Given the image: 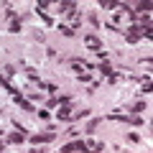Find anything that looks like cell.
Returning a JSON list of instances; mask_svg holds the SVG:
<instances>
[{
  "label": "cell",
  "mask_w": 153,
  "mask_h": 153,
  "mask_svg": "<svg viewBox=\"0 0 153 153\" xmlns=\"http://www.w3.org/2000/svg\"><path fill=\"white\" fill-rule=\"evenodd\" d=\"M84 46H87L89 51H94V54H97V51H102V41H100L94 33H87V36H84Z\"/></svg>",
  "instance_id": "1"
},
{
  "label": "cell",
  "mask_w": 153,
  "mask_h": 153,
  "mask_svg": "<svg viewBox=\"0 0 153 153\" xmlns=\"http://www.w3.org/2000/svg\"><path fill=\"white\" fill-rule=\"evenodd\" d=\"M74 151L87 153V143L84 140H71V143H66V146H61V153H74Z\"/></svg>",
  "instance_id": "2"
},
{
  "label": "cell",
  "mask_w": 153,
  "mask_h": 153,
  "mask_svg": "<svg viewBox=\"0 0 153 153\" xmlns=\"http://www.w3.org/2000/svg\"><path fill=\"white\" fill-rule=\"evenodd\" d=\"M123 36H125L128 44H138L140 41V26H130L128 31H123Z\"/></svg>",
  "instance_id": "3"
},
{
  "label": "cell",
  "mask_w": 153,
  "mask_h": 153,
  "mask_svg": "<svg viewBox=\"0 0 153 153\" xmlns=\"http://www.w3.org/2000/svg\"><path fill=\"white\" fill-rule=\"evenodd\" d=\"M97 69L102 71V76H107L110 82H117V76H120L123 71H125V69H123V71H115V69H112V66H110V64H100Z\"/></svg>",
  "instance_id": "4"
},
{
  "label": "cell",
  "mask_w": 153,
  "mask_h": 153,
  "mask_svg": "<svg viewBox=\"0 0 153 153\" xmlns=\"http://www.w3.org/2000/svg\"><path fill=\"white\" fill-rule=\"evenodd\" d=\"M71 107L69 105H59V110H56V117H59V123H69L71 120Z\"/></svg>",
  "instance_id": "5"
},
{
  "label": "cell",
  "mask_w": 153,
  "mask_h": 153,
  "mask_svg": "<svg viewBox=\"0 0 153 153\" xmlns=\"http://www.w3.org/2000/svg\"><path fill=\"white\" fill-rule=\"evenodd\" d=\"M56 138V133L46 130V133H38V135H31V143H51Z\"/></svg>",
  "instance_id": "6"
},
{
  "label": "cell",
  "mask_w": 153,
  "mask_h": 153,
  "mask_svg": "<svg viewBox=\"0 0 153 153\" xmlns=\"http://www.w3.org/2000/svg\"><path fill=\"white\" fill-rule=\"evenodd\" d=\"M59 10L66 13V16H74V13H76V3H71V0H61V3H59Z\"/></svg>",
  "instance_id": "7"
},
{
  "label": "cell",
  "mask_w": 153,
  "mask_h": 153,
  "mask_svg": "<svg viewBox=\"0 0 153 153\" xmlns=\"http://www.w3.org/2000/svg\"><path fill=\"white\" fill-rule=\"evenodd\" d=\"M13 102H16L18 107H21V110H26V112H33V105L28 102L26 97H21V94H16V97H13Z\"/></svg>",
  "instance_id": "8"
},
{
  "label": "cell",
  "mask_w": 153,
  "mask_h": 153,
  "mask_svg": "<svg viewBox=\"0 0 153 153\" xmlns=\"http://www.w3.org/2000/svg\"><path fill=\"white\" fill-rule=\"evenodd\" d=\"M84 143H87V153H100L105 148L102 140H84Z\"/></svg>",
  "instance_id": "9"
},
{
  "label": "cell",
  "mask_w": 153,
  "mask_h": 153,
  "mask_svg": "<svg viewBox=\"0 0 153 153\" xmlns=\"http://www.w3.org/2000/svg\"><path fill=\"white\" fill-rule=\"evenodd\" d=\"M26 140V130H16V133H10V135H8V143H23Z\"/></svg>",
  "instance_id": "10"
},
{
  "label": "cell",
  "mask_w": 153,
  "mask_h": 153,
  "mask_svg": "<svg viewBox=\"0 0 153 153\" xmlns=\"http://www.w3.org/2000/svg\"><path fill=\"white\" fill-rule=\"evenodd\" d=\"M38 89H46V92H51V94H54V92H59V87H56V84H51V82H41V79H38Z\"/></svg>",
  "instance_id": "11"
},
{
  "label": "cell",
  "mask_w": 153,
  "mask_h": 153,
  "mask_svg": "<svg viewBox=\"0 0 153 153\" xmlns=\"http://www.w3.org/2000/svg\"><path fill=\"white\" fill-rule=\"evenodd\" d=\"M8 31L10 33H21V18H10V23H8Z\"/></svg>",
  "instance_id": "12"
},
{
  "label": "cell",
  "mask_w": 153,
  "mask_h": 153,
  "mask_svg": "<svg viewBox=\"0 0 153 153\" xmlns=\"http://www.w3.org/2000/svg\"><path fill=\"white\" fill-rule=\"evenodd\" d=\"M0 87H5V89H8V92H10V94H13V97H16V94H18V89H16V87H13V84H10V82H8V79H5V76H3V74H0Z\"/></svg>",
  "instance_id": "13"
},
{
  "label": "cell",
  "mask_w": 153,
  "mask_h": 153,
  "mask_svg": "<svg viewBox=\"0 0 153 153\" xmlns=\"http://www.w3.org/2000/svg\"><path fill=\"white\" fill-rule=\"evenodd\" d=\"M146 110H148V105L143 102V100H138V102L133 105V112H135V115H140V112H146Z\"/></svg>",
  "instance_id": "14"
},
{
  "label": "cell",
  "mask_w": 153,
  "mask_h": 153,
  "mask_svg": "<svg viewBox=\"0 0 153 153\" xmlns=\"http://www.w3.org/2000/svg\"><path fill=\"white\" fill-rule=\"evenodd\" d=\"M89 112H92V110H79V112L71 115V120H84V117H89Z\"/></svg>",
  "instance_id": "15"
},
{
  "label": "cell",
  "mask_w": 153,
  "mask_h": 153,
  "mask_svg": "<svg viewBox=\"0 0 153 153\" xmlns=\"http://www.w3.org/2000/svg\"><path fill=\"white\" fill-rule=\"evenodd\" d=\"M107 117H110V120H123V123H128V115H125V112H110Z\"/></svg>",
  "instance_id": "16"
},
{
  "label": "cell",
  "mask_w": 153,
  "mask_h": 153,
  "mask_svg": "<svg viewBox=\"0 0 153 153\" xmlns=\"http://www.w3.org/2000/svg\"><path fill=\"white\" fill-rule=\"evenodd\" d=\"M26 74H28V79H33V82H38L41 76H38V71L33 69V66H26Z\"/></svg>",
  "instance_id": "17"
},
{
  "label": "cell",
  "mask_w": 153,
  "mask_h": 153,
  "mask_svg": "<svg viewBox=\"0 0 153 153\" xmlns=\"http://www.w3.org/2000/svg\"><path fill=\"white\" fill-rule=\"evenodd\" d=\"M100 123H102V117H94V120H89V123H87V133H94V128H97Z\"/></svg>",
  "instance_id": "18"
},
{
  "label": "cell",
  "mask_w": 153,
  "mask_h": 153,
  "mask_svg": "<svg viewBox=\"0 0 153 153\" xmlns=\"http://www.w3.org/2000/svg\"><path fill=\"white\" fill-rule=\"evenodd\" d=\"M49 5H51L49 0H38V3H36V13H41V10H46V8H49Z\"/></svg>",
  "instance_id": "19"
},
{
  "label": "cell",
  "mask_w": 153,
  "mask_h": 153,
  "mask_svg": "<svg viewBox=\"0 0 153 153\" xmlns=\"http://www.w3.org/2000/svg\"><path fill=\"white\" fill-rule=\"evenodd\" d=\"M100 8H117L115 0H100Z\"/></svg>",
  "instance_id": "20"
},
{
  "label": "cell",
  "mask_w": 153,
  "mask_h": 153,
  "mask_svg": "<svg viewBox=\"0 0 153 153\" xmlns=\"http://www.w3.org/2000/svg\"><path fill=\"white\" fill-rule=\"evenodd\" d=\"M56 100H59V105H69V102H71L69 94H56Z\"/></svg>",
  "instance_id": "21"
},
{
  "label": "cell",
  "mask_w": 153,
  "mask_h": 153,
  "mask_svg": "<svg viewBox=\"0 0 153 153\" xmlns=\"http://www.w3.org/2000/svg\"><path fill=\"white\" fill-rule=\"evenodd\" d=\"M59 31H61V33H64V36H66V38H71V36H74V31H71V28H69V26H59Z\"/></svg>",
  "instance_id": "22"
},
{
  "label": "cell",
  "mask_w": 153,
  "mask_h": 153,
  "mask_svg": "<svg viewBox=\"0 0 153 153\" xmlns=\"http://www.w3.org/2000/svg\"><path fill=\"white\" fill-rule=\"evenodd\" d=\"M38 16H41V21H44L46 26H51V23H54V21H51V18H49V16H46V13H38Z\"/></svg>",
  "instance_id": "23"
},
{
  "label": "cell",
  "mask_w": 153,
  "mask_h": 153,
  "mask_svg": "<svg viewBox=\"0 0 153 153\" xmlns=\"http://www.w3.org/2000/svg\"><path fill=\"white\" fill-rule=\"evenodd\" d=\"M128 140H133V143H138V140H140V135H138V133H128Z\"/></svg>",
  "instance_id": "24"
},
{
  "label": "cell",
  "mask_w": 153,
  "mask_h": 153,
  "mask_svg": "<svg viewBox=\"0 0 153 153\" xmlns=\"http://www.w3.org/2000/svg\"><path fill=\"white\" fill-rule=\"evenodd\" d=\"M13 74H16V69H13V66H5V74H3V76L8 79V76H13Z\"/></svg>",
  "instance_id": "25"
},
{
  "label": "cell",
  "mask_w": 153,
  "mask_h": 153,
  "mask_svg": "<svg viewBox=\"0 0 153 153\" xmlns=\"http://www.w3.org/2000/svg\"><path fill=\"white\" fill-rule=\"evenodd\" d=\"M36 115H38V117H41V120H46V117H49V110H38Z\"/></svg>",
  "instance_id": "26"
},
{
  "label": "cell",
  "mask_w": 153,
  "mask_h": 153,
  "mask_svg": "<svg viewBox=\"0 0 153 153\" xmlns=\"http://www.w3.org/2000/svg\"><path fill=\"white\" fill-rule=\"evenodd\" d=\"M31 100H44V97H41L38 92H31V94H28V102H31Z\"/></svg>",
  "instance_id": "27"
},
{
  "label": "cell",
  "mask_w": 153,
  "mask_h": 153,
  "mask_svg": "<svg viewBox=\"0 0 153 153\" xmlns=\"http://www.w3.org/2000/svg\"><path fill=\"white\" fill-rule=\"evenodd\" d=\"M46 105H49V107H56V105H59V100H56V94H54V97H51V100H49Z\"/></svg>",
  "instance_id": "28"
},
{
  "label": "cell",
  "mask_w": 153,
  "mask_h": 153,
  "mask_svg": "<svg viewBox=\"0 0 153 153\" xmlns=\"http://www.w3.org/2000/svg\"><path fill=\"white\" fill-rule=\"evenodd\" d=\"M28 153H46V151H44V148H41V151H38V148H31Z\"/></svg>",
  "instance_id": "29"
},
{
  "label": "cell",
  "mask_w": 153,
  "mask_h": 153,
  "mask_svg": "<svg viewBox=\"0 0 153 153\" xmlns=\"http://www.w3.org/2000/svg\"><path fill=\"white\" fill-rule=\"evenodd\" d=\"M0 148H5V146H3V140H0Z\"/></svg>",
  "instance_id": "30"
}]
</instances>
